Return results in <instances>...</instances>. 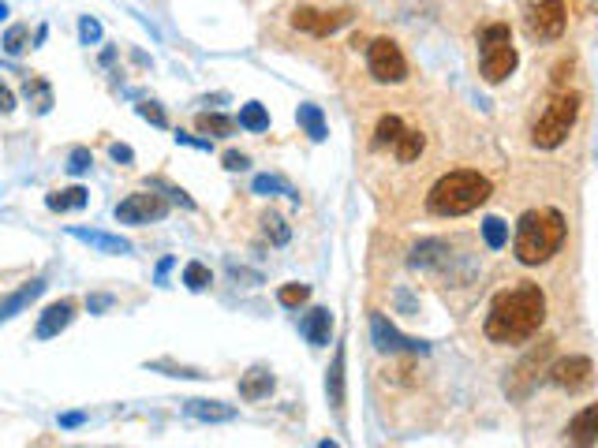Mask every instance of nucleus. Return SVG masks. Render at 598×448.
<instances>
[{"mask_svg": "<svg viewBox=\"0 0 598 448\" xmlns=\"http://www.w3.org/2000/svg\"><path fill=\"white\" fill-rule=\"evenodd\" d=\"M542 322H546V295H542L539 284H527L524 280V284L501 292L490 303L483 333L494 344H524V340L539 333Z\"/></svg>", "mask_w": 598, "mask_h": 448, "instance_id": "nucleus-1", "label": "nucleus"}, {"mask_svg": "<svg viewBox=\"0 0 598 448\" xmlns=\"http://www.w3.org/2000/svg\"><path fill=\"white\" fill-rule=\"evenodd\" d=\"M565 232L569 224L565 217L554 210V206H539V210H527L520 221H516V236H513V254L520 266H542L550 262L561 243H565Z\"/></svg>", "mask_w": 598, "mask_h": 448, "instance_id": "nucleus-2", "label": "nucleus"}, {"mask_svg": "<svg viewBox=\"0 0 598 448\" xmlns=\"http://www.w3.org/2000/svg\"><path fill=\"white\" fill-rule=\"evenodd\" d=\"M490 180L475 168H456V172H445L442 180L430 187L427 195V210L434 217H464V213L479 210L486 198H490Z\"/></svg>", "mask_w": 598, "mask_h": 448, "instance_id": "nucleus-3", "label": "nucleus"}, {"mask_svg": "<svg viewBox=\"0 0 598 448\" xmlns=\"http://www.w3.org/2000/svg\"><path fill=\"white\" fill-rule=\"evenodd\" d=\"M479 64H483V79L486 83H505L516 71L520 56H516L513 45V30L505 23H490V27L479 34Z\"/></svg>", "mask_w": 598, "mask_h": 448, "instance_id": "nucleus-4", "label": "nucleus"}, {"mask_svg": "<svg viewBox=\"0 0 598 448\" xmlns=\"http://www.w3.org/2000/svg\"><path fill=\"white\" fill-rule=\"evenodd\" d=\"M580 105H584L580 94H557V98L546 105V112L539 116V124L531 127V142H535L539 150H557L561 142L569 139L576 120H580Z\"/></svg>", "mask_w": 598, "mask_h": 448, "instance_id": "nucleus-5", "label": "nucleus"}, {"mask_svg": "<svg viewBox=\"0 0 598 448\" xmlns=\"http://www.w3.org/2000/svg\"><path fill=\"white\" fill-rule=\"evenodd\" d=\"M367 68L378 83H404L408 79V60L400 53V45L393 38H374L367 45Z\"/></svg>", "mask_w": 598, "mask_h": 448, "instance_id": "nucleus-6", "label": "nucleus"}, {"mask_svg": "<svg viewBox=\"0 0 598 448\" xmlns=\"http://www.w3.org/2000/svg\"><path fill=\"white\" fill-rule=\"evenodd\" d=\"M113 213L120 224H150V221L169 217V198L154 195V191H135V195L124 198Z\"/></svg>", "mask_w": 598, "mask_h": 448, "instance_id": "nucleus-7", "label": "nucleus"}, {"mask_svg": "<svg viewBox=\"0 0 598 448\" xmlns=\"http://www.w3.org/2000/svg\"><path fill=\"white\" fill-rule=\"evenodd\" d=\"M569 27V8H565V0H539L531 15H527V30L542 38V42H557L561 34Z\"/></svg>", "mask_w": 598, "mask_h": 448, "instance_id": "nucleus-8", "label": "nucleus"}, {"mask_svg": "<svg viewBox=\"0 0 598 448\" xmlns=\"http://www.w3.org/2000/svg\"><path fill=\"white\" fill-rule=\"evenodd\" d=\"M348 19H352L348 8H333V12H322V8H296V12H292V27L307 30L314 38H329V34L341 30Z\"/></svg>", "mask_w": 598, "mask_h": 448, "instance_id": "nucleus-9", "label": "nucleus"}, {"mask_svg": "<svg viewBox=\"0 0 598 448\" xmlns=\"http://www.w3.org/2000/svg\"><path fill=\"white\" fill-rule=\"evenodd\" d=\"M550 381L565 392H584L595 381V363L587 355H569V359L550 366Z\"/></svg>", "mask_w": 598, "mask_h": 448, "instance_id": "nucleus-10", "label": "nucleus"}, {"mask_svg": "<svg viewBox=\"0 0 598 448\" xmlns=\"http://www.w3.org/2000/svg\"><path fill=\"white\" fill-rule=\"evenodd\" d=\"M371 336L378 351H408V355H423V351H427L423 340H412V336L397 333V325L385 322V314H371Z\"/></svg>", "mask_w": 598, "mask_h": 448, "instance_id": "nucleus-11", "label": "nucleus"}, {"mask_svg": "<svg viewBox=\"0 0 598 448\" xmlns=\"http://www.w3.org/2000/svg\"><path fill=\"white\" fill-rule=\"evenodd\" d=\"M550 351H554L550 344H539V348L531 351L524 363H520L513 374H509V381H505V392H509V396H516V400H520V396H527V392H531V385L539 381V370L546 366Z\"/></svg>", "mask_w": 598, "mask_h": 448, "instance_id": "nucleus-12", "label": "nucleus"}, {"mask_svg": "<svg viewBox=\"0 0 598 448\" xmlns=\"http://www.w3.org/2000/svg\"><path fill=\"white\" fill-rule=\"evenodd\" d=\"M72 322H75V303L72 299H60V303L42 310V318L34 325V336H38V340H53V336H60Z\"/></svg>", "mask_w": 598, "mask_h": 448, "instance_id": "nucleus-13", "label": "nucleus"}, {"mask_svg": "<svg viewBox=\"0 0 598 448\" xmlns=\"http://www.w3.org/2000/svg\"><path fill=\"white\" fill-rule=\"evenodd\" d=\"M299 333L307 336V344L311 348H326L329 344V333H333V314L326 307H314L303 314V322H299Z\"/></svg>", "mask_w": 598, "mask_h": 448, "instance_id": "nucleus-14", "label": "nucleus"}, {"mask_svg": "<svg viewBox=\"0 0 598 448\" xmlns=\"http://www.w3.org/2000/svg\"><path fill=\"white\" fill-rule=\"evenodd\" d=\"M68 236L94 247L98 254H131V243L120 236H109V232H98V228H68Z\"/></svg>", "mask_w": 598, "mask_h": 448, "instance_id": "nucleus-15", "label": "nucleus"}, {"mask_svg": "<svg viewBox=\"0 0 598 448\" xmlns=\"http://www.w3.org/2000/svg\"><path fill=\"white\" fill-rule=\"evenodd\" d=\"M42 292H45V280H30V284H23V288H15L12 295H4V299H0V322H8V318H15V314H23Z\"/></svg>", "mask_w": 598, "mask_h": 448, "instance_id": "nucleus-16", "label": "nucleus"}, {"mask_svg": "<svg viewBox=\"0 0 598 448\" xmlns=\"http://www.w3.org/2000/svg\"><path fill=\"white\" fill-rule=\"evenodd\" d=\"M184 415L199 422H232L236 419V407L221 404V400H187Z\"/></svg>", "mask_w": 598, "mask_h": 448, "instance_id": "nucleus-17", "label": "nucleus"}, {"mask_svg": "<svg viewBox=\"0 0 598 448\" xmlns=\"http://www.w3.org/2000/svg\"><path fill=\"white\" fill-rule=\"evenodd\" d=\"M273 385H277L273 370H266V366H251V370L240 378V396L243 400H266V396L273 392Z\"/></svg>", "mask_w": 598, "mask_h": 448, "instance_id": "nucleus-18", "label": "nucleus"}, {"mask_svg": "<svg viewBox=\"0 0 598 448\" xmlns=\"http://www.w3.org/2000/svg\"><path fill=\"white\" fill-rule=\"evenodd\" d=\"M569 441L572 445H598V407L587 404L576 419L569 422Z\"/></svg>", "mask_w": 598, "mask_h": 448, "instance_id": "nucleus-19", "label": "nucleus"}, {"mask_svg": "<svg viewBox=\"0 0 598 448\" xmlns=\"http://www.w3.org/2000/svg\"><path fill=\"white\" fill-rule=\"evenodd\" d=\"M296 124L311 142H326L329 139V124H326V116H322V109H318V105H299V109H296Z\"/></svg>", "mask_w": 598, "mask_h": 448, "instance_id": "nucleus-20", "label": "nucleus"}, {"mask_svg": "<svg viewBox=\"0 0 598 448\" xmlns=\"http://www.w3.org/2000/svg\"><path fill=\"white\" fill-rule=\"evenodd\" d=\"M326 396H329V407L341 415L344 411V348H337L333 366L326 370Z\"/></svg>", "mask_w": 598, "mask_h": 448, "instance_id": "nucleus-21", "label": "nucleus"}, {"mask_svg": "<svg viewBox=\"0 0 598 448\" xmlns=\"http://www.w3.org/2000/svg\"><path fill=\"white\" fill-rule=\"evenodd\" d=\"M86 202H90V191L86 187H64V191H53V195L45 198V206L53 213H68V210H83Z\"/></svg>", "mask_w": 598, "mask_h": 448, "instance_id": "nucleus-22", "label": "nucleus"}, {"mask_svg": "<svg viewBox=\"0 0 598 448\" xmlns=\"http://www.w3.org/2000/svg\"><path fill=\"white\" fill-rule=\"evenodd\" d=\"M445 254H449V243H445V239H423L408 262H412L415 269H430V266H438Z\"/></svg>", "mask_w": 598, "mask_h": 448, "instance_id": "nucleus-23", "label": "nucleus"}, {"mask_svg": "<svg viewBox=\"0 0 598 448\" xmlns=\"http://www.w3.org/2000/svg\"><path fill=\"white\" fill-rule=\"evenodd\" d=\"M423 150H427V135H423V131H408V127H404L397 135V142H393V154H397V161H404V165L415 161Z\"/></svg>", "mask_w": 598, "mask_h": 448, "instance_id": "nucleus-24", "label": "nucleus"}, {"mask_svg": "<svg viewBox=\"0 0 598 448\" xmlns=\"http://www.w3.org/2000/svg\"><path fill=\"white\" fill-rule=\"evenodd\" d=\"M202 135H210V139H228L232 131H236V120L232 116H221V112H202L199 120H195Z\"/></svg>", "mask_w": 598, "mask_h": 448, "instance_id": "nucleus-25", "label": "nucleus"}, {"mask_svg": "<svg viewBox=\"0 0 598 448\" xmlns=\"http://www.w3.org/2000/svg\"><path fill=\"white\" fill-rule=\"evenodd\" d=\"M251 187H255V195H285V198H292V202H299V191L285 180V176H255Z\"/></svg>", "mask_w": 598, "mask_h": 448, "instance_id": "nucleus-26", "label": "nucleus"}, {"mask_svg": "<svg viewBox=\"0 0 598 448\" xmlns=\"http://www.w3.org/2000/svg\"><path fill=\"white\" fill-rule=\"evenodd\" d=\"M236 124L243 127V131H266V127H270V112L262 109V105H258V101H247V105H243L240 109V120H236Z\"/></svg>", "mask_w": 598, "mask_h": 448, "instance_id": "nucleus-27", "label": "nucleus"}, {"mask_svg": "<svg viewBox=\"0 0 598 448\" xmlns=\"http://www.w3.org/2000/svg\"><path fill=\"white\" fill-rule=\"evenodd\" d=\"M262 232L270 236L273 247H285L288 236H292V228H288V221L281 217V213H273V210L266 213V217H262Z\"/></svg>", "mask_w": 598, "mask_h": 448, "instance_id": "nucleus-28", "label": "nucleus"}, {"mask_svg": "<svg viewBox=\"0 0 598 448\" xmlns=\"http://www.w3.org/2000/svg\"><path fill=\"white\" fill-rule=\"evenodd\" d=\"M483 239H486V247H490V251H501V247L509 243V224L501 221V217H486Z\"/></svg>", "mask_w": 598, "mask_h": 448, "instance_id": "nucleus-29", "label": "nucleus"}, {"mask_svg": "<svg viewBox=\"0 0 598 448\" xmlns=\"http://www.w3.org/2000/svg\"><path fill=\"white\" fill-rule=\"evenodd\" d=\"M400 131H404V124H400V116H382V120H378V127H374V146H378V150H385V146H393Z\"/></svg>", "mask_w": 598, "mask_h": 448, "instance_id": "nucleus-30", "label": "nucleus"}, {"mask_svg": "<svg viewBox=\"0 0 598 448\" xmlns=\"http://www.w3.org/2000/svg\"><path fill=\"white\" fill-rule=\"evenodd\" d=\"M23 90H27V98L34 101V109H38V112H49V109H53V94H49V86H45L42 79H34V75H30Z\"/></svg>", "mask_w": 598, "mask_h": 448, "instance_id": "nucleus-31", "label": "nucleus"}, {"mask_svg": "<svg viewBox=\"0 0 598 448\" xmlns=\"http://www.w3.org/2000/svg\"><path fill=\"white\" fill-rule=\"evenodd\" d=\"M184 284L191 288V292H202V288H210V284H214V277H210V269L202 266V262H187Z\"/></svg>", "mask_w": 598, "mask_h": 448, "instance_id": "nucleus-32", "label": "nucleus"}, {"mask_svg": "<svg viewBox=\"0 0 598 448\" xmlns=\"http://www.w3.org/2000/svg\"><path fill=\"white\" fill-rule=\"evenodd\" d=\"M277 299H281V307H303V303L311 299V288H307V284H285V288L277 292Z\"/></svg>", "mask_w": 598, "mask_h": 448, "instance_id": "nucleus-33", "label": "nucleus"}, {"mask_svg": "<svg viewBox=\"0 0 598 448\" xmlns=\"http://www.w3.org/2000/svg\"><path fill=\"white\" fill-rule=\"evenodd\" d=\"M27 38H30V30H27V27H12L8 34H4V53H8V56H19L23 49H27Z\"/></svg>", "mask_w": 598, "mask_h": 448, "instance_id": "nucleus-34", "label": "nucleus"}, {"mask_svg": "<svg viewBox=\"0 0 598 448\" xmlns=\"http://www.w3.org/2000/svg\"><path fill=\"white\" fill-rule=\"evenodd\" d=\"M90 165H94V157H90V150H83V146H75L72 154H68V172H72V176L90 172Z\"/></svg>", "mask_w": 598, "mask_h": 448, "instance_id": "nucleus-35", "label": "nucleus"}, {"mask_svg": "<svg viewBox=\"0 0 598 448\" xmlns=\"http://www.w3.org/2000/svg\"><path fill=\"white\" fill-rule=\"evenodd\" d=\"M79 38H83V45L101 42V23H98V19H90V15H83V19H79Z\"/></svg>", "mask_w": 598, "mask_h": 448, "instance_id": "nucleus-36", "label": "nucleus"}, {"mask_svg": "<svg viewBox=\"0 0 598 448\" xmlns=\"http://www.w3.org/2000/svg\"><path fill=\"white\" fill-rule=\"evenodd\" d=\"M139 116H143V120H150L154 127H165V124H169V120H165V109H157L154 101H143V105H139Z\"/></svg>", "mask_w": 598, "mask_h": 448, "instance_id": "nucleus-37", "label": "nucleus"}, {"mask_svg": "<svg viewBox=\"0 0 598 448\" xmlns=\"http://www.w3.org/2000/svg\"><path fill=\"white\" fill-rule=\"evenodd\" d=\"M109 154H113V161H124V165H131V161H135L131 146H124V142H113V146H109Z\"/></svg>", "mask_w": 598, "mask_h": 448, "instance_id": "nucleus-38", "label": "nucleus"}, {"mask_svg": "<svg viewBox=\"0 0 598 448\" xmlns=\"http://www.w3.org/2000/svg\"><path fill=\"white\" fill-rule=\"evenodd\" d=\"M247 165H251V157H247V154H236V150H232V154H225V168H232V172H243Z\"/></svg>", "mask_w": 598, "mask_h": 448, "instance_id": "nucleus-39", "label": "nucleus"}, {"mask_svg": "<svg viewBox=\"0 0 598 448\" xmlns=\"http://www.w3.org/2000/svg\"><path fill=\"white\" fill-rule=\"evenodd\" d=\"M86 415L83 411H68V415H60V430H75V426H83Z\"/></svg>", "mask_w": 598, "mask_h": 448, "instance_id": "nucleus-40", "label": "nucleus"}, {"mask_svg": "<svg viewBox=\"0 0 598 448\" xmlns=\"http://www.w3.org/2000/svg\"><path fill=\"white\" fill-rule=\"evenodd\" d=\"M86 307H90V314H98V310L113 307V295H90V299H86Z\"/></svg>", "mask_w": 598, "mask_h": 448, "instance_id": "nucleus-41", "label": "nucleus"}, {"mask_svg": "<svg viewBox=\"0 0 598 448\" xmlns=\"http://www.w3.org/2000/svg\"><path fill=\"white\" fill-rule=\"evenodd\" d=\"M176 142H184V146H195V150H210V139H195V135H176Z\"/></svg>", "mask_w": 598, "mask_h": 448, "instance_id": "nucleus-42", "label": "nucleus"}, {"mask_svg": "<svg viewBox=\"0 0 598 448\" xmlns=\"http://www.w3.org/2000/svg\"><path fill=\"white\" fill-rule=\"evenodd\" d=\"M15 109V98H12V90L0 83V112H12Z\"/></svg>", "mask_w": 598, "mask_h": 448, "instance_id": "nucleus-43", "label": "nucleus"}, {"mask_svg": "<svg viewBox=\"0 0 598 448\" xmlns=\"http://www.w3.org/2000/svg\"><path fill=\"white\" fill-rule=\"evenodd\" d=\"M169 269H172V258H165V262L157 266V280H165V273H169Z\"/></svg>", "mask_w": 598, "mask_h": 448, "instance_id": "nucleus-44", "label": "nucleus"}]
</instances>
